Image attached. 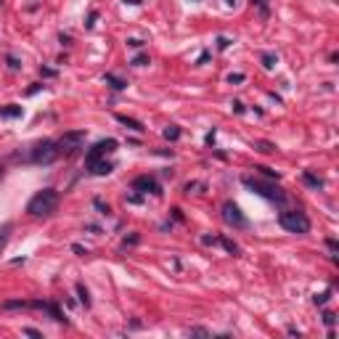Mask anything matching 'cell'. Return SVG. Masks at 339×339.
I'll list each match as a JSON object with an SVG mask.
<instances>
[{
  "instance_id": "1",
  "label": "cell",
  "mask_w": 339,
  "mask_h": 339,
  "mask_svg": "<svg viewBox=\"0 0 339 339\" xmlns=\"http://www.w3.org/2000/svg\"><path fill=\"white\" fill-rule=\"evenodd\" d=\"M56 207H59V191L43 188V191H37V194L30 199V204H27V212L35 215V217H45V215L56 212Z\"/></svg>"
},
{
  "instance_id": "30",
  "label": "cell",
  "mask_w": 339,
  "mask_h": 339,
  "mask_svg": "<svg viewBox=\"0 0 339 339\" xmlns=\"http://www.w3.org/2000/svg\"><path fill=\"white\" fill-rule=\"evenodd\" d=\"M24 334H27V337H37V339L43 337V334H40V331H37V329H24Z\"/></svg>"
},
{
  "instance_id": "4",
  "label": "cell",
  "mask_w": 339,
  "mask_h": 339,
  "mask_svg": "<svg viewBox=\"0 0 339 339\" xmlns=\"http://www.w3.org/2000/svg\"><path fill=\"white\" fill-rule=\"evenodd\" d=\"M59 154L61 151L53 140H40V143H35L30 149V162H35V165H50V162H56Z\"/></svg>"
},
{
  "instance_id": "19",
  "label": "cell",
  "mask_w": 339,
  "mask_h": 339,
  "mask_svg": "<svg viewBox=\"0 0 339 339\" xmlns=\"http://www.w3.org/2000/svg\"><path fill=\"white\" fill-rule=\"evenodd\" d=\"M130 64H133V66H146V64H151V61H149V56H146V53H138Z\"/></svg>"
},
{
  "instance_id": "14",
  "label": "cell",
  "mask_w": 339,
  "mask_h": 339,
  "mask_svg": "<svg viewBox=\"0 0 339 339\" xmlns=\"http://www.w3.org/2000/svg\"><path fill=\"white\" fill-rule=\"evenodd\" d=\"M0 117H8V120L11 117H21V106H14V104L5 106V109H0Z\"/></svg>"
},
{
  "instance_id": "29",
  "label": "cell",
  "mask_w": 339,
  "mask_h": 339,
  "mask_svg": "<svg viewBox=\"0 0 339 339\" xmlns=\"http://www.w3.org/2000/svg\"><path fill=\"white\" fill-rule=\"evenodd\" d=\"M244 80H247L244 75H228V82L231 85H233V82H244Z\"/></svg>"
},
{
  "instance_id": "35",
  "label": "cell",
  "mask_w": 339,
  "mask_h": 339,
  "mask_svg": "<svg viewBox=\"0 0 339 339\" xmlns=\"http://www.w3.org/2000/svg\"><path fill=\"white\" fill-rule=\"evenodd\" d=\"M0 3H3V0H0Z\"/></svg>"
},
{
  "instance_id": "8",
  "label": "cell",
  "mask_w": 339,
  "mask_h": 339,
  "mask_svg": "<svg viewBox=\"0 0 339 339\" xmlns=\"http://www.w3.org/2000/svg\"><path fill=\"white\" fill-rule=\"evenodd\" d=\"M133 191H140V194H154V196L162 194V191H159V183H156L151 175H140V178H135V180H133Z\"/></svg>"
},
{
  "instance_id": "7",
  "label": "cell",
  "mask_w": 339,
  "mask_h": 339,
  "mask_svg": "<svg viewBox=\"0 0 339 339\" xmlns=\"http://www.w3.org/2000/svg\"><path fill=\"white\" fill-rule=\"evenodd\" d=\"M223 220L228 225H233V228H247V225H249V223H247V217L241 215V210L233 204V201H225V204H223Z\"/></svg>"
},
{
  "instance_id": "25",
  "label": "cell",
  "mask_w": 339,
  "mask_h": 339,
  "mask_svg": "<svg viewBox=\"0 0 339 339\" xmlns=\"http://www.w3.org/2000/svg\"><path fill=\"white\" fill-rule=\"evenodd\" d=\"M252 3H257V5H260V14L268 16V3H265V0H252Z\"/></svg>"
},
{
  "instance_id": "9",
  "label": "cell",
  "mask_w": 339,
  "mask_h": 339,
  "mask_svg": "<svg viewBox=\"0 0 339 339\" xmlns=\"http://www.w3.org/2000/svg\"><path fill=\"white\" fill-rule=\"evenodd\" d=\"M30 308H37V310H45V313L50 315L53 321H64V315H61V310L56 308V305H50V302H30Z\"/></svg>"
},
{
  "instance_id": "3",
  "label": "cell",
  "mask_w": 339,
  "mask_h": 339,
  "mask_svg": "<svg viewBox=\"0 0 339 339\" xmlns=\"http://www.w3.org/2000/svg\"><path fill=\"white\" fill-rule=\"evenodd\" d=\"M278 223L284 231L289 233H308L310 231V220L305 212H297V210H289V212H281L278 215Z\"/></svg>"
},
{
  "instance_id": "31",
  "label": "cell",
  "mask_w": 339,
  "mask_h": 339,
  "mask_svg": "<svg viewBox=\"0 0 339 339\" xmlns=\"http://www.w3.org/2000/svg\"><path fill=\"white\" fill-rule=\"evenodd\" d=\"M127 201H130V204H140V196H138V194H130Z\"/></svg>"
},
{
  "instance_id": "10",
  "label": "cell",
  "mask_w": 339,
  "mask_h": 339,
  "mask_svg": "<svg viewBox=\"0 0 339 339\" xmlns=\"http://www.w3.org/2000/svg\"><path fill=\"white\" fill-rule=\"evenodd\" d=\"M88 170H90V172H93V175H109L111 172V170H114V165H109V162H93V165H88Z\"/></svg>"
},
{
  "instance_id": "21",
  "label": "cell",
  "mask_w": 339,
  "mask_h": 339,
  "mask_svg": "<svg viewBox=\"0 0 339 339\" xmlns=\"http://www.w3.org/2000/svg\"><path fill=\"white\" fill-rule=\"evenodd\" d=\"M329 297H331V292H324V294H315L313 302L315 305H326V302H329Z\"/></svg>"
},
{
  "instance_id": "33",
  "label": "cell",
  "mask_w": 339,
  "mask_h": 339,
  "mask_svg": "<svg viewBox=\"0 0 339 339\" xmlns=\"http://www.w3.org/2000/svg\"><path fill=\"white\" fill-rule=\"evenodd\" d=\"M125 3H130V5H138V3H140V0H125Z\"/></svg>"
},
{
  "instance_id": "23",
  "label": "cell",
  "mask_w": 339,
  "mask_h": 339,
  "mask_svg": "<svg viewBox=\"0 0 339 339\" xmlns=\"http://www.w3.org/2000/svg\"><path fill=\"white\" fill-rule=\"evenodd\" d=\"M257 170H262V175H265V178H270V180H278V172H276V170H270V167H257Z\"/></svg>"
},
{
  "instance_id": "34",
  "label": "cell",
  "mask_w": 339,
  "mask_h": 339,
  "mask_svg": "<svg viewBox=\"0 0 339 339\" xmlns=\"http://www.w3.org/2000/svg\"><path fill=\"white\" fill-rule=\"evenodd\" d=\"M0 180H3V165H0Z\"/></svg>"
},
{
  "instance_id": "5",
  "label": "cell",
  "mask_w": 339,
  "mask_h": 339,
  "mask_svg": "<svg viewBox=\"0 0 339 339\" xmlns=\"http://www.w3.org/2000/svg\"><path fill=\"white\" fill-rule=\"evenodd\" d=\"M82 143H85V130H72V133H64L59 140H56L59 151H64V154H75Z\"/></svg>"
},
{
  "instance_id": "15",
  "label": "cell",
  "mask_w": 339,
  "mask_h": 339,
  "mask_svg": "<svg viewBox=\"0 0 339 339\" xmlns=\"http://www.w3.org/2000/svg\"><path fill=\"white\" fill-rule=\"evenodd\" d=\"M217 244H223L225 249L231 252V254H239V244H236V241H231L228 236H223V239H217Z\"/></svg>"
},
{
  "instance_id": "26",
  "label": "cell",
  "mask_w": 339,
  "mask_h": 339,
  "mask_svg": "<svg viewBox=\"0 0 339 339\" xmlns=\"http://www.w3.org/2000/svg\"><path fill=\"white\" fill-rule=\"evenodd\" d=\"M127 45H130V48H143V40H138V37H130Z\"/></svg>"
},
{
  "instance_id": "22",
  "label": "cell",
  "mask_w": 339,
  "mask_h": 339,
  "mask_svg": "<svg viewBox=\"0 0 339 339\" xmlns=\"http://www.w3.org/2000/svg\"><path fill=\"white\" fill-rule=\"evenodd\" d=\"M257 149L265 151V154H270V151H273V143H268V140H257Z\"/></svg>"
},
{
  "instance_id": "18",
  "label": "cell",
  "mask_w": 339,
  "mask_h": 339,
  "mask_svg": "<svg viewBox=\"0 0 339 339\" xmlns=\"http://www.w3.org/2000/svg\"><path fill=\"white\" fill-rule=\"evenodd\" d=\"M77 294H80V302L88 308V305H90V294H88V289H85V284H77Z\"/></svg>"
},
{
  "instance_id": "27",
  "label": "cell",
  "mask_w": 339,
  "mask_h": 339,
  "mask_svg": "<svg viewBox=\"0 0 339 339\" xmlns=\"http://www.w3.org/2000/svg\"><path fill=\"white\" fill-rule=\"evenodd\" d=\"M95 207L101 210V215H109V204H104L101 199H95Z\"/></svg>"
},
{
  "instance_id": "28",
  "label": "cell",
  "mask_w": 339,
  "mask_h": 339,
  "mask_svg": "<svg viewBox=\"0 0 339 339\" xmlns=\"http://www.w3.org/2000/svg\"><path fill=\"white\" fill-rule=\"evenodd\" d=\"M228 45H231V40H228V37H217V48H220V50H225Z\"/></svg>"
},
{
  "instance_id": "13",
  "label": "cell",
  "mask_w": 339,
  "mask_h": 339,
  "mask_svg": "<svg viewBox=\"0 0 339 339\" xmlns=\"http://www.w3.org/2000/svg\"><path fill=\"white\" fill-rule=\"evenodd\" d=\"M104 80L109 82V85H111V88H114V90H125V88H127V82H125V80H120V77H114V75H106Z\"/></svg>"
},
{
  "instance_id": "24",
  "label": "cell",
  "mask_w": 339,
  "mask_h": 339,
  "mask_svg": "<svg viewBox=\"0 0 339 339\" xmlns=\"http://www.w3.org/2000/svg\"><path fill=\"white\" fill-rule=\"evenodd\" d=\"M324 324H326V326H334V324H337V315L326 310V313H324Z\"/></svg>"
},
{
  "instance_id": "12",
  "label": "cell",
  "mask_w": 339,
  "mask_h": 339,
  "mask_svg": "<svg viewBox=\"0 0 339 339\" xmlns=\"http://www.w3.org/2000/svg\"><path fill=\"white\" fill-rule=\"evenodd\" d=\"M117 122H122V125H127L130 130H138V133H140V130H143V125H140L138 120H133V117H127V114H117Z\"/></svg>"
},
{
  "instance_id": "20",
  "label": "cell",
  "mask_w": 339,
  "mask_h": 339,
  "mask_svg": "<svg viewBox=\"0 0 339 339\" xmlns=\"http://www.w3.org/2000/svg\"><path fill=\"white\" fill-rule=\"evenodd\" d=\"M262 66H265V69H273V66H276V56L273 53H262Z\"/></svg>"
},
{
  "instance_id": "6",
  "label": "cell",
  "mask_w": 339,
  "mask_h": 339,
  "mask_svg": "<svg viewBox=\"0 0 339 339\" xmlns=\"http://www.w3.org/2000/svg\"><path fill=\"white\" fill-rule=\"evenodd\" d=\"M117 149V140L114 138H104V140H98V143L93 146V149L85 154V165H93V162H98L101 156H106L109 151H114Z\"/></svg>"
},
{
  "instance_id": "32",
  "label": "cell",
  "mask_w": 339,
  "mask_h": 339,
  "mask_svg": "<svg viewBox=\"0 0 339 339\" xmlns=\"http://www.w3.org/2000/svg\"><path fill=\"white\" fill-rule=\"evenodd\" d=\"M8 66H11V69H19L21 64H19V61H16V59H11V56H8Z\"/></svg>"
},
{
  "instance_id": "17",
  "label": "cell",
  "mask_w": 339,
  "mask_h": 339,
  "mask_svg": "<svg viewBox=\"0 0 339 339\" xmlns=\"http://www.w3.org/2000/svg\"><path fill=\"white\" fill-rule=\"evenodd\" d=\"M8 233H11V223H5L3 228H0V252H3L5 244H8Z\"/></svg>"
},
{
  "instance_id": "2",
  "label": "cell",
  "mask_w": 339,
  "mask_h": 339,
  "mask_svg": "<svg viewBox=\"0 0 339 339\" xmlns=\"http://www.w3.org/2000/svg\"><path fill=\"white\" fill-rule=\"evenodd\" d=\"M244 185H247L249 191H254L257 196L268 199V201H276V204H284V201H286V194L278 188V185H273V183H265V180H254V178H244Z\"/></svg>"
},
{
  "instance_id": "11",
  "label": "cell",
  "mask_w": 339,
  "mask_h": 339,
  "mask_svg": "<svg viewBox=\"0 0 339 339\" xmlns=\"http://www.w3.org/2000/svg\"><path fill=\"white\" fill-rule=\"evenodd\" d=\"M302 180L310 185V188H324V180H321V178H315V175L310 172V170H305V172H302Z\"/></svg>"
},
{
  "instance_id": "16",
  "label": "cell",
  "mask_w": 339,
  "mask_h": 339,
  "mask_svg": "<svg viewBox=\"0 0 339 339\" xmlns=\"http://www.w3.org/2000/svg\"><path fill=\"white\" fill-rule=\"evenodd\" d=\"M165 138H167V140H178V138H180V127H178V125L165 127Z\"/></svg>"
}]
</instances>
